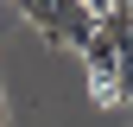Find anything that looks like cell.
<instances>
[{"mask_svg":"<svg viewBox=\"0 0 133 127\" xmlns=\"http://www.w3.org/2000/svg\"><path fill=\"white\" fill-rule=\"evenodd\" d=\"M13 7H19L51 45H76L82 51V45L95 38V13L82 7V0H13Z\"/></svg>","mask_w":133,"mask_h":127,"instance_id":"cell-1","label":"cell"},{"mask_svg":"<svg viewBox=\"0 0 133 127\" xmlns=\"http://www.w3.org/2000/svg\"><path fill=\"white\" fill-rule=\"evenodd\" d=\"M82 7H89L95 19H108V13H114V0H82Z\"/></svg>","mask_w":133,"mask_h":127,"instance_id":"cell-2","label":"cell"},{"mask_svg":"<svg viewBox=\"0 0 133 127\" xmlns=\"http://www.w3.org/2000/svg\"><path fill=\"white\" fill-rule=\"evenodd\" d=\"M114 13H133V0H114Z\"/></svg>","mask_w":133,"mask_h":127,"instance_id":"cell-3","label":"cell"},{"mask_svg":"<svg viewBox=\"0 0 133 127\" xmlns=\"http://www.w3.org/2000/svg\"><path fill=\"white\" fill-rule=\"evenodd\" d=\"M0 127H6V102H0Z\"/></svg>","mask_w":133,"mask_h":127,"instance_id":"cell-4","label":"cell"}]
</instances>
